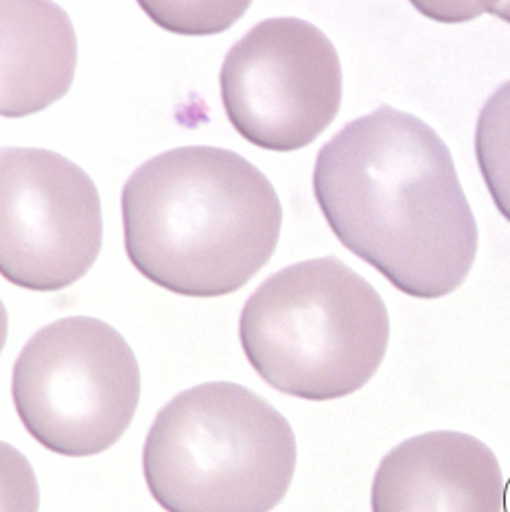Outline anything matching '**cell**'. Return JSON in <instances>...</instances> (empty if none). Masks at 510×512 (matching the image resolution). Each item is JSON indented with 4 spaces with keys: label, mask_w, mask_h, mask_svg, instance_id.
Returning a JSON list of instances; mask_svg holds the SVG:
<instances>
[{
    "label": "cell",
    "mask_w": 510,
    "mask_h": 512,
    "mask_svg": "<svg viewBox=\"0 0 510 512\" xmlns=\"http://www.w3.org/2000/svg\"><path fill=\"white\" fill-rule=\"evenodd\" d=\"M314 193L346 250L419 300L454 294L478 254V224L451 151L414 114L381 106L320 149Z\"/></svg>",
    "instance_id": "1"
},
{
    "label": "cell",
    "mask_w": 510,
    "mask_h": 512,
    "mask_svg": "<svg viewBox=\"0 0 510 512\" xmlns=\"http://www.w3.org/2000/svg\"><path fill=\"white\" fill-rule=\"evenodd\" d=\"M281 228L272 182L230 149L165 151L123 186L127 256L154 285L180 296L235 294L270 263Z\"/></svg>",
    "instance_id": "2"
},
{
    "label": "cell",
    "mask_w": 510,
    "mask_h": 512,
    "mask_svg": "<svg viewBox=\"0 0 510 512\" xmlns=\"http://www.w3.org/2000/svg\"><path fill=\"white\" fill-rule=\"evenodd\" d=\"M243 353L278 392L333 401L362 390L390 342L386 302L338 256L272 274L241 311Z\"/></svg>",
    "instance_id": "3"
},
{
    "label": "cell",
    "mask_w": 510,
    "mask_h": 512,
    "mask_svg": "<svg viewBox=\"0 0 510 512\" xmlns=\"http://www.w3.org/2000/svg\"><path fill=\"white\" fill-rule=\"evenodd\" d=\"M296 471V436L257 392L211 381L180 392L158 412L143 473L167 512H270Z\"/></svg>",
    "instance_id": "4"
},
{
    "label": "cell",
    "mask_w": 510,
    "mask_h": 512,
    "mask_svg": "<svg viewBox=\"0 0 510 512\" xmlns=\"http://www.w3.org/2000/svg\"><path fill=\"white\" fill-rule=\"evenodd\" d=\"M11 397L42 447L66 458L97 456L130 427L141 401V368L108 322L55 320L20 351Z\"/></svg>",
    "instance_id": "5"
},
{
    "label": "cell",
    "mask_w": 510,
    "mask_h": 512,
    "mask_svg": "<svg viewBox=\"0 0 510 512\" xmlns=\"http://www.w3.org/2000/svg\"><path fill=\"white\" fill-rule=\"evenodd\" d=\"M222 101L230 125L270 151L311 145L340 112L342 64L333 42L300 18H270L228 51Z\"/></svg>",
    "instance_id": "6"
},
{
    "label": "cell",
    "mask_w": 510,
    "mask_h": 512,
    "mask_svg": "<svg viewBox=\"0 0 510 512\" xmlns=\"http://www.w3.org/2000/svg\"><path fill=\"white\" fill-rule=\"evenodd\" d=\"M0 272L33 292H60L95 265L103 243L101 197L73 160L38 147L0 156Z\"/></svg>",
    "instance_id": "7"
},
{
    "label": "cell",
    "mask_w": 510,
    "mask_h": 512,
    "mask_svg": "<svg viewBox=\"0 0 510 512\" xmlns=\"http://www.w3.org/2000/svg\"><path fill=\"white\" fill-rule=\"evenodd\" d=\"M500 460L462 432H430L394 447L373 480V512H504Z\"/></svg>",
    "instance_id": "8"
},
{
    "label": "cell",
    "mask_w": 510,
    "mask_h": 512,
    "mask_svg": "<svg viewBox=\"0 0 510 512\" xmlns=\"http://www.w3.org/2000/svg\"><path fill=\"white\" fill-rule=\"evenodd\" d=\"M3 116H27L60 101L73 86L77 38L55 3H3Z\"/></svg>",
    "instance_id": "9"
},
{
    "label": "cell",
    "mask_w": 510,
    "mask_h": 512,
    "mask_svg": "<svg viewBox=\"0 0 510 512\" xmlns=\"http://www.w3.org/2000/svg\"><path fill=\"white\" fill-rule=\"evenodd\" d=\"M475 158L497 211L510 221V81L497 88L480 110Z\"/></svg>",
    "instance_id": "10"
}]
</instances>
